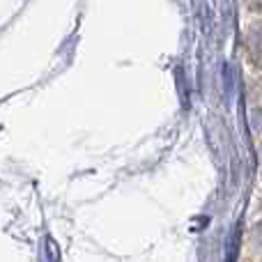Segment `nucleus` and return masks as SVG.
<instances>
[{
    "mask_svg": "<svg viewBox=\"0 0 262 262\" xmlns=\"http://www.w3.org/2000/svg\"><path fill=\"white\" fill-rule=\"evenodd\" d=\"M244 46L251 62L262 69V21H255L249 26V30L244 35Z\"/></svg>",
    "mask_w": 262,
    "mask_h": 262,
    "instance_id": "nucleus-1",
    "label": "nucleus"
}]
</instances>
